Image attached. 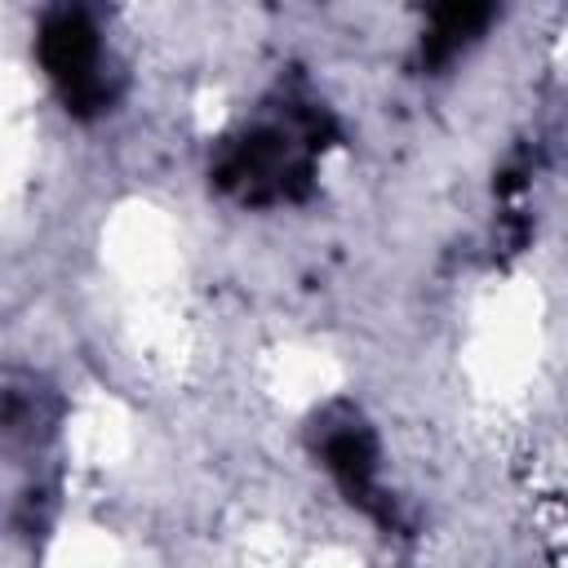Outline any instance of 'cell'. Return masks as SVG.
I'll use <instances>...</instances> for the list:
<instances>
[{
  "instance_id": "277c9868",
  "label": "cell",
  "mask_w": 568,
  "mask_h": 568,
  "mask_svg": "<svg viewBox=\"0 0 568 568\" xmlns=\"http://www.w3.org/2000/svg\"><path fill=\"white\" fill-rule=\"evenodd\" d=\"M497 9L493 4H479V0H453V4H439L430 9L422 36H417V62L422 71H444L453 67L470 44H479V36L493 27Z\"/></svg>"
},
{
  "instance_id": "7a4b0ae2",
  "label": "cell",
  "mask_w": 568,
  "mask_h": 568,
  "mask_svg": "<svg viewBox=\"0 0 568 568\" xmlns=\"http://www.w3.org/2000/svg\"><path fill=\"white\" fill-rule=\"evenodd\" d=\"M36 62L71 120H98L120 102V71L84 4H53L36 22Z\"/></svg>"
},
{
  "instance_id": "3957f363",
  "label": "cell",
  "mask_w": 568,
  "mask_h": 568,
  "mask_svg": "<svg viewBox=\"0 0 568 568\" xmlns=\"http://www.w3.org/2000/svg\"><path fill=\"white\" fill-rule=\"evenodd\" d=\"M311 453L320 457L324 475L346 497V506H355L382 528H395V501L382 488V439L355 404L337 399L311 417Z\"/></svg>"
},
{
  "instance_id": "5b68a950",
  "label": "cell",
  "mask_w": 568,
  "mask_h": 568,
  "mask_svg": "<svg viewBox=\"0 0 568 568\" xmlns=\"http://www.w3.org/2000/svg\"><path fill=\"white\" fill-rule=\"evenodd\" d=\"M62 417V399L58 390H49L36 373H9L4 382V444L9 448H44L58 430Z\"/></svg>"
},
{
  "instance_id": "6da1fadb",
  "label": "cell",
  "mask_w": 568,
  "mask_h": 568,
  "mask_svg": "<svg viewBox=\"0 0 568 568\" xmlns=\"http://www.w3.org/2000/svg\"><path fill=\"white\" fill-rule=\"evenodd\" d=\"M342 138L337 115L297 89H284L275 111L226 133L209 155V182L244 209L297 204L315 191L320 155Z\"/></svg>"
}]
</instances>
